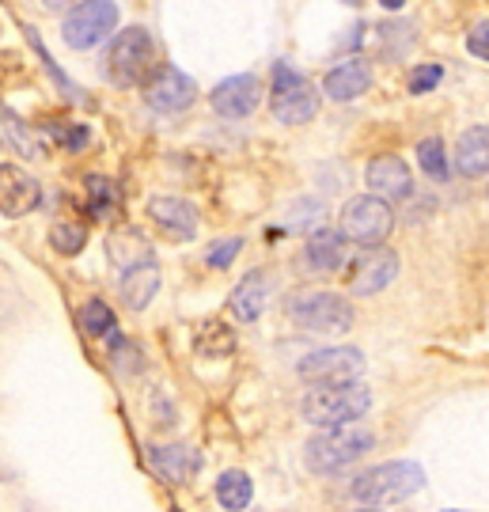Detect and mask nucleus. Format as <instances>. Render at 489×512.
<instances>
[{
  "label": "nucleus",
  "instance_id": "nucleus-1",
  "mask_svg": "<svg viewBox=\"0 0 489 512\" xmlns=\"http://www.w3.org/2000/svg\"><path fill=\"white\" fill-rule=\"evenodd\" d=\"M421 486H425V467L421 463H414V459H391V463L368 467L364 475L353 478L349 497L361 501V505H372V509H383V505L410 501Z\"/></svg>",
  "mask_w": 489,
  "mask_h": 512
},
{
  "label": "nucleus",
  "instance_id": "nucleus-2",
  "mask_svg": "<svg viewBox=\"0 0 489 512\" xmlns=\"http://www.w3.org/2000/svg\"><path fill=\"white\" fill-rule=\"evenodd\" d=\"M372 444H376V437L368 429H361L357 421H349V425H326L319 437H311L304 444V463H308V471H315V475H334V471H342L349 463H357Z\"/></svg>",
  "mask_w": 489,
  "mask_h": 512
},
{
  "label": "nucleus",
  "instance_id": "nucleus-3",
  "mask_svg": "<svg viewBox=\"0 0 489 512\" xmlns=\"http://www.w3.org/2000/svg\"><path fill=\"white\" fill-rule=\"evenodd\" d=\"M372 406V391L361 380H345V384H323L315 387L311 395H304L300 414L308 425H349V421H361Z\"/></svg>",
  "mask_w": 489,
  "mask_h": 512
},
{
  "label": "nucleus",
  "instance_id": "nucleus-4",
  "mask_svg": "<svg viewBox=\"0 0 489 512\" xmlns=\"http://www.w3.org/2000/svg\"><path fill=\"white\" fill-rule=\"evenodd\" d=\"M156 69V42L145 27H126L110 42L107 50V76L114 88H137Z\"/></svg>",
  "mask_w": 489,
  "mask_h": 512
},
{
  "label": "nucleus",
  "instance_id": "nucleus-5",
  "mask_svg": "<svg viewBox=\"0 0 489 512\" xmlns=\"http://www.w3.org/2000/svg\"><path fill=\"white\" fill-rule=\"evenodd\" d=\"M285 315L296 327L315 330V334H345L353 330L357 311L345 296L334 293H296L285 300Z\"/></svg>",
  "mask_w": 489,
  "mask_h": 512
},
{
  "label": "nucleus",
  "instance_id": "nucleus-6",
  "mask_svg": "<svg viewBox=\"0 0 489 512\" xmlns=\"http://www.w3.org/2000/svg\"><path fill=\"white\" fill-rule=\"evenodd\" d=\"M395 228L391 202H383L380 194H357L342 209V236L361 243V247H383Z\"/></svg>",
  "mask_w": 489,
  "mask_h": 512
},
{
  "label": "nucleus",
  "instance_id": "nucleus-7",
  "mask_svg": "<svg viewBox=\"0 0 489 512\" xmlns=\"http://www.w3.org/2000/svg\"><path fill=\"white\" fill-rule=\"evenodd\" d=\"M319 114V95L292 65H273V118L285 126H304Z\"/></svg>",
  "mask_w": 489,
  "mask_h": 512
},
{
  "label": "nucleus",
  "instance_id": "nucleus-8",
  "mask_svg": "<svg viewBox=\"0 0 489 512\" xmlns=\"http://www.w3.org/2000/svg\"><path fill=\"white\" fill-rule=\"evenodd\" d=\"M118 19H122V12H118L114 0H80V4H73V12L65 16V23H61V35H65V42L73 50H91L103 38L114 35Z\"/></svg>",
  "mask_w": 489,
  "mask_h": 512
},
{
  "label": "nucleus",
  "instance_id": "nucleus-9",
  "mask_svg": "<svg viewBox=\"0 0 489 512\" xmlns=\"http://www.w3.org/2000/svg\"><path fill=\"white\" fill-rule=\"evenodd\" d=\"M296 372L311 384H345V380H361L364 376V353L353 346L338 349H315L308 353Z\"/></svg>",
  "mask_w": 489,
  "mask_h": 512
},
{
  "label": "nucleus",
  "instance_id": "nucleus-10",
  "mask_svg": "<svg viewBox=\"0 0 489 512\" xmlns=\"http://www.w3.org/2000/svg\"><path fill=\"white\" fill-rule=\"evenodd\" d=\"M194 99H198V84L175 65H163L160 73L145 80V103L152 110H160V114H179Z\"/></svg>",
  "mask_w": 489,
  "mask_h": 512
},
{
  "label": "nucleus",
  "instance_id": "nucleus-11",
  "mask_svg": "<svg viewBox=\"0 0 489 512\" xmlns=\"http://www.w3.org/2000/svg\"><path fill=\"white\" fill-rule=\"evenodd\" d=\"M42 205V186L31 171L0 164V217H27Z\"/></svg>",
  "mask_w": 489,
  "mask_h": 512
},
{
  "label": "nucleus",
  "instance_id": "nucleus-12",
  "mask_svg": "<svg viewBox=\"0 0 489 512\" xmlns=\"http://www.w3.org/2000/svg\"><path fill=\"white\" fill-rule=\"evenodd\" d=\"M258 99H262V84L251 73L228 76L213 88V110L220 118H251L258 110Z\"/></svg>",
  "mask_w": 489,
  "mask_h": 512
},
{
  "label": "nucleus",
  "instance_id": "nucleus-13",
  "mask_svg": "<svg viewBox=\"0 0 489 512\" xmlns=\"http://www.w3.org/2000/svg\"><path fill=\"white\" fill-rule=\"evenodd\" d=\"M395 277H399V255L395 251H383V247H368V255H361L357 274H353V296L383 293Z\"/></svg>",
  "mask_w": 489,
  "mask_h": 512
},
{
  "label": "nucleus",
  "instance_id": "nucleus-14",
  "mask_svg": "<svg viewBox=\"0 0 489 512\" xmlns=\"http://www.w3.org/2000/svg\"><path fill=\"white\" fill-rule=\"evenodd\" d=\"M368 186H372V194H380L383 202H406L414 194V175L399 156H376L368 164Z\"/></svg>",
  "mask_w": 489,
  "mask_h": 512
},
{
  "label": "nucleus",
  "instance_id": "nucleus-15",
  "mask_svg": "<svg viewBox=\"0 0 489 512\" xmlns=\"http://www.w3.org/2000/svg\"><path fill=\"white\" fill-rule=\"evenodd\" d=\"M148 220L171 239L198 236V209L182 198H148Z\"/></svg>",
  "mask_w": 489,
  "mask_h": 512
},
{
  "label": "nucleus",
  "instance_id": "nucleus-16",
  "mask_svg": "<svg viewBox=\"0 0 489 512\" xmlns=\"http://www.w3.org/2000/svg\"><path fill=\"white\" fill-rule=\"evenodd\" d=\"M148 463H152V471H156L163 482L179 486V482H190V478L198 475L201 456L194 444H156V448L148 452Z\"/></svg>",
  "mask_w": 489,
  "mask_h": 512
},
{
  "label": "nucleus",
  "instance_id": "nucleus-17",
  "mask_svg": "<svg viewBox=\"0 0 489 512\" xmlns=\"http://www.w3.org/2000/svg\"><path fill=\"white\" fill-rule=\"evenodd\" d=\"M156 293H160V266H156V258L148 255L141 262L126 266V274H122V300H126L129 311H145Z\"/></svg>",
  "mask_w": 489,
  "mask_h": 512
},
{
  "label": "nucleus",
  "instance_id": "nucleus-18",
  "mask_svg": "<svg viewBox=\"0 0 489 512\" xmlns=\"http://www.w3.org/2000/svg\"><path fill=\"white\" fill-rule=\"evenodd\" d=\"M345 243L349 239L342 236V228H315L304 243V262H308L311 274H334L338 266L345 262Z\"/></svg>",
  "mask_w": 489,
  "mask_h": 512
},
{
  "label": "nucleus",
  "instance_id": "nucleus-19",
  "mask_svg": "<svg viewBox=\"0 0 489 512\" xmlns=\"http://www.w3.org/2000/svg\"><path fill=\"white\" fill-rule=\"evenodd\" d=\"M270 296H273L270 277L262 274V270H254V274H247L243 281H239L228 304H232V315H236V319L254 323V319H262V311H266V304H270Z\"/></svg>",
  "mask_w": 489,
  "mask_h": 512
},
{
  "label": "nucleus",
  "instance_id": "nucleus-20",
  "mask_svg": "<svg viewBox=\"0 0 489 512\" xmlns=\"http://www.w3.org/2000/svg\"><path fill=\"white\" fill-rule=\"evenodd\" d=\"M368 84H372V69H368L364 61H345V65L326 73L323 92H326V99H334V103H349V99H357V95L368 92Z\"/></svg>",
  "mask_w": 489,
  "mask_h": 512
},
{
  "label": "nucleus",
  "instance_id": "nucleus-21",
  "mask_svg": "<svg viewBox=\"0 0 489 512\" xmlns=\"http://www.w3.org/2000/svg\"><path fill=\"white\" fill-rule=\"evenodd\" d=\"M455 171L478 179L489 171V126H471L455 141Z\"/></svg>",
  "mask_w": 489,
  "mask_h": 512
},
{
  "label": "nucleus",
  "instance_id": "nucleus-22",
  "mask_svg": "<svg viewBox=\"0 0 489 512\" xmlns=\"http://www.w3.org/2000/svg\"><path fill=\"white\" fill-rule=\"evenodd\" d=\"M254 497V482L247 471H224V475L217 478V501L224 505V509H247Z\"/></svg>",
  "mask_w": 489,
  "mask_h": 512
},
{
  "label": "nucleus",
  "instance_id": "nucleus-23",
  "mask_svg": "<svg viewBox=\"0 0 489 512\" xmlns=\"http://www.w3.org/2000/svg\"><path fill=\"white\" fill-rule=\"evenodd\" d=\"M50 243H54L57 255H80L84 243H88V228L76 224V220H61V224L50 228Z\"/></svg>",
  "mask_w": 489,
  "mask_h": 512
},
{
  "label": "nucleus",
  "instance_id": "nucleus-24",
  "mask_svg": "<svg viewBox=\"0 0 489 512\" xmlns=\"http://www.w3.org/2000/svg\"><path fill=\"white\" fill-rule=\"evenodd\" d=\"M80 330H84L88 338H107L110 330H114V311H110L103 300H88V304L80 308Z\"/></svg>",
  "mask_w": 489,
  "mask_h": 512
},
{
  "label": "nucleus",
  "instance_id": "nucleus-25",
  "mask_svg": "<svg viewBox=\"0 0 489 512\" xmlns=\"http://www.w3.org/2000/svg\"><path fill=\"white\" fill-rule=\"evenodd\" d=\"M417 160H421V167H425L429 179H436V183L448 179V152H444V141H440V137L421 141V145H417Z\"/></svg>",
  "mask_w": 489,
  "mask_h": 512
},
{
  "label": "nucleus",
  "instance_id": "nucleus-26",
  "mask_svg": "<svg viewBox=\"0 0 489 512\" xmlns=\"http://www.w3.org/2000/svg\"><path fill=\"white\" fill-rule=\"evenodd\" d=\"M84 209L91 213V220L110 217V209H114V186H110L107 175H88V205Z\"/></svg>",
  "mask_w": 489,
  "mask_h": 512
},
{
  "label": "nucleus",
  "instance_id": "nucleus-27",
  "mask_svg": "<svg viewBox=\"0 0 489 512\" xmlns=\"http://www.w3.org/2000/svg\"><path fill=\"white\" fill-rule=\"evenodd\" d=\"M239 251H243V239H239V236H228V239H220V243H213V247L205 251V262H209L213 270H228V266L236 262Z\"/></svg>",
  "mask_w": 489,
  "mask_h": 512
},
{
  "label": "nucleus",
  "instance_id": "nucleus-28",
  "mask_svg": "<svg viewBox=\"0 0 489 512\" xmlns=\"http://www.w3.org/2000/svg\"><path fill=\"white\" fill-rule=\"evenodd\" d=\"M440 76H444V69H440V65H417L414 73H410V95L433 92L436 84H440Z\"/></svg>",
  "mask_w": 489,
  "mask_h": 512
},
{
  "label": "nucleus",
  "instance_id": "nucleus-29",
  "mask_svg": "<svg viewBox=\"0 0 489 512\" xmlns=\"http://www.w3.org/2000/svg\"><path fill=\"white\" fill-rule=\"evenodd\" d=\"M467 50H471L478 61H489V19L474 23L471 35H467Z\"/></svg>",
  "mask_w": 489,
  "mask_h": 512
},
{
  "label": "nucleus",
  "instance_id": "nucleus-30",
  "mask_svg": "<svg viewBox=\"0 0 489 512\" xmlns=\"http://www.w3.org/2000/svg\"><path fill=\"white\" fill-rule=\"evenodd\" d=\"M4 122H8V133H12V141H16V148L23 152V156H35V141L19 129V122H16V114L12 110H4Z\"/></svg>",
  "mask_w": 489,
  "mask_h": 512
},
{
  "label": "nucleus",
  "instance_id": "nucleus-31",
  "mask_svg": "<svg viewBox=\"0 0 489 512\" xmlns=\"http://www.w3.org/2000/svg\"><path fill=\"white\" fill-rule=\"evenodd\" d=\"M57 137H61V141H65V145L73 148V152H80V148L88 145L91 141V133H88V126H69V129H54Z\"/></svg>",
  "mask_w": 489,
  "mask_h": 512
},
{
  "label": "nucleus",
  "instance_id": "nucleus-32",
  "mask_svg": "<svg viewBox=\"0 0 489 512\" xmlns=\"http://www.w3.org/2000/svg\"><path fill=\"white\" fill-rule=\"evenodd\" d=\"M46 8H54V12H61V8H73V4H80V0H42Z\"/></svg>",
  "mask_w": 489,
  "mask_h": 512
},
{
  "label": "nucleus",
  "instance_id": "nucleus-33",
  "mask_svg": "<svg viewBox=\"0 0 489 512\" xmlns=\"http://www.w3.org/2000/svg\"><path fill=\"white\" fill-rule=\"evenodd\" d=\"M380 4H383V8H395V12H399L406 0H380Z\"/></svg>",
  "mask_w": 489,
  "mask_h": 512
},
{
  "label": "nucleus",
  "instance_id": "nucleus-34",
  "mask_svg": "<svg viewBox=\"0 0 489 512\" xmlns=\"http://www.w3.org/2000/svg\"><path fill=\"white\" fill-rule=\"evenodd\" d=\"M349 4H357V0H349Z\"/></svg>",
  "mask_w": 489,
  "mask_h": 512
}]
</instances>
